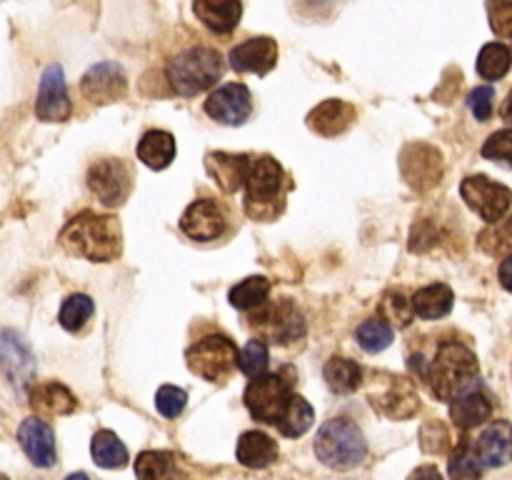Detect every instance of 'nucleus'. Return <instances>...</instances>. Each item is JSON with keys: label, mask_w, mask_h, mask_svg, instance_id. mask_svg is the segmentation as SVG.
I'll return each mask as SVG.
<instances>
[{"label": "nucleus", "mask_w": 512, "mask_h": 480, "mask_svg": "<svg viewBox=\"0 0 512 480\" xmlns=\"http://www.w3.org/2000/svg\"><path fill=\"white\" fill-rule=\"evenodd\" d=\"M60 245L70 255L90 260V263H110L123 253V230L113 215H98L83 210L60 233Z\"/></svg>", "instance_id": "1"}, {"label": "nucleus", "mask_w": 512, "mask_h": 480, "mask_svg": "<svg viewBox=\"0 0 512 480\" xmlns=\"http://www.w3.org/2000/svg\"><path fill=\"white\" fill-rule=\"evenodd\" d=\"M480 378V363L473 350L463 343H443L433 363L428 365V383L440 400L453 403L463 393L475 388Z\"/></svg>", "instance_id": "2"}, {"label": "nucleus", "mask_w": 512, "mask_h": 480, "mask_svg": "<svg viewBox=\"0 0 512 480\" xmlns=\"http://www.w3.org/2000/svg\"><path fill=\"white\" fill-rule=\"evenodd\" d=\"M285 208V170L270 155H258L250 160L245 178V213L253 220L278 218Z\"/></svg>", "instance_id": "3"}, {"label": "nucleus", "mask_w": 512, "mask_h": 480, "mask_svg": "<svg viewBox=\"0 0 512 480\" xmlns=\"http://www.w3.org/2000/svg\"><path fill=\"white\" fill-rule=\"evenodd\" d=\"M315 455L323 465L343 473L363 463L368 455V443H365L363 430L353 420L333 418L320 425L315 435Z\"/></svg>", "instance_id": "4"}, {"label": "nucleus", "mask_w": 512, "mask_h": 480, "mask_svg": "<svg viewBox=\"0 0 512 480\" xmlns=\"http://www.w3.org/2000/svg\"><path fill=\"white\" fill-rule=\"evenodd\" d=\"M223 73V55L213 48H203V45L183 50L168 63L170 85L175 93L185 95V98H193V95L213 88L223 78Z\"/></svg>", "instance_id": "5"}, {"label": "nucleus", "mask_w": 512, "mask_h": 480, "mask_svg": "<svg viewBox=\"0 0 512 480\" xmlns=\"http://www.w3.org/2000/svg\"><path fill=\"white\" fill-rule=\"evenodd\" d=\"M185 360H188V368L200 378L210 383H228L230 375L240 368V350L225 335H208L190 345Z\"/></svg>", "instance_id": "6"}, {"label": "nucleus", "mask_w": 512, "mask_h": 480, "mask_svg": "<svg viewBox=\"0 0 512 480\" xmlns=\"http://www.w3.org/2000/svg\"><path fill=\"white\" fill-rule=\"evenodd\" d=\"M368 400L390 420H408L420 410V395L413 380L395 373H375L368 385Z\"/></svg>", "instance_id": "7"}, {"label": "nucleus", "mask_w": 512, "mask_h": 480, "mask_svg": "<svg viewBox=\"0 0 512 480\" xmlns=\"http://www.w3.org/2000/svg\"><path fill=\"white\" fill-rule=\"evenodd\" d=\"M293 395V380L285 378L283 373H265L250 380L245 388V408L260 423L280 425Z\"/></svg>", "instance_id": "8"}, {"label": "nucleus", "mask_w": 512, "mask_h": 480, "mask_svg": "<svg viewBox=\"0 0 512 480\" xmlns=\"http://www.w3.org/2000/svg\"><path fill=\"white\" fill-rule=\"evenodd\" d=\"M460 195L473 213L485 223H500L512 205V190L508 185L495 183L488 175H470L460 183Z\"/></svg>", "instance_id": "9"}, {"label": "nucleus", "mask_w": 512, "mask_h": 480, "mask_svg": "<svg viewBox=\"0 0 512 480\" xmlns=\"http://www.w3.org/2000/svg\"><path fill=\"white\" fill-rule=\"evenodd\" d=\"M88 188L105 208H118L128 200L130 190H133V175L123 160H98L88 170Z\"/></svg>", "instance_id": "10"}, {"label": "nucleus", "mask_w": 512, "mask_h": 480, "mask_svg": "<svg viewBox=\"0 0 512 480\" xmlns=\"http://www.w3.org/2000/svg\"><path fill=\"white\" fill-rule=\"evenodd\" d=\"M400 170H403L410 188L425 193V190L435 188L443 178V155L433 145L413 143L400 155Z\"/></svg>", "instance_id": "11"}, {"label": "nucleus", "mask_w": 512, "mask_h": 480, "mask_svg": "<svg viewBox=\"0 0 512 480\" xmlns=\"http://www.w3.org/2000/svg\"><path fill=\"white\" fill-rule=\"evenodd\" d=\"M35 115L43 123H63L70 115L68 85L65 73L58 63H50L40 75L38 98H35Z\"/></svg>", "instance_id": "12"}, {"label": "nucleus", "mask_w": 512, "mask_h": 480, "mask_svg": "<svg viewBox=\"0 0 512 480\" xmlns=\"http://www.w3.org/2000/svg\"><path fill=\"white\" fill-rule=\"evenodd\" d=\"M205 113L223 125H243L253 113V95L248 85L225 83L205 100Z\"/></svg>", "instance_id": "13"}, {"label": "nucleus", "mask_w": 512, "mask_h": 480, "mask_svg": "<svg viewBox=\"0 0 512 480\" xmlns=\"http://www.w3.org/2000/svg\"><path fill=\"white\" fill-rule=\"evenodd\" d=\"M180 228L188 238L198 240V243H208V240H218L228 228V213L218 200H195L188 205V210L180 218Z\"/></svg>", "instance_id": "14"}, {"label": "nucleus", "mask_w": 512, "mask_h": 480, "mask_svg": "<svg viewBox=\"0 0 512 480\" xmlns=\"http://www.w3.org/2000/svg\"><path fill=\"white\" fill-rule=\"evenodd\" d=\"M250 325L260 328V333H265L275 343H295V340L305 335L303 315H300V310L290 300L265 308L258 318H253Z\"/></svg>", "instance_id": "15"}, {"label": "nucleus", "mask_w": 512, "mask_h": 480, "mask_svg": "<svg viewBox=\"0 0 512 480\" xmlns=\"http://www.w3.org/2000/svg\"><path fill=\"white\" fill-rule=\"evenodd\" d=\"M83 95L95 105L115 103L123 100L128 93V80H125V70L118 63H98L83 75Z\"/></svg>", "instance_id": "16"}, {"label": "nucleus", "mask_w": 512, "mask_h": 480, "mask_svg": "<svg viewBox=\"0 0 512 480\" xmlns=\"http://www.w3.org/2000/svg\"><path fill=\"white\" fill-rule=\"evenodd\" d=\"M0 350H3V373L8 383L18 390L28 388L35 373V360L23 335L15 333V330H3Z\"/></svg>", "instance_id": "17"}, {"label": "nucleus", "mask_w": 512, "mask_h": 480, "mask_svg": "<svg viewBox=\"0 0 512 480\" xmlns=\"http://www.w3.org/2000/svg\"><path fill=\"white\" fill-rule=\"evenodd\" d=\"M228 60L235 73L265 75L278 63V43L273 38H268V35H263V38H248L230 50Z\"/></svg>", "instance_id": "18"}, {"label": "nucleus", "mask_w": 512, "mask_h": 480, "mask_svg": "<svg viewBox=\"0 0 512 480\" xmlns=\"http://www.w3.org/2000/svg\"><path fill=\"white\" fill-rule=\"evenodd\" d=\"M18 440L23 445L25 455L30 458V463L38 465V468L55 465V458H58V453H55V435L53 428L43 418L35 415V418L23 420L18 428Z\"/></svg>", "instance_id": "19"}, {"label": "nucleus", "mask_w": 512, "mask_h": 480, "mask_svg": "<svg viewBox=\"0 0 512 480\" xmlns=\"http://www.w3.org/2000/svg\"><path fill=\"white\" fill-rule=\"evenodd\" d=\"M473 443V450L483 460L485 468H500L512 463V425L508 420H495Z\"/></svg>", "instance_id": "20"}, {"label": "nucleus", "mask_w": 512, "mask_h": 480, "mask_svg": "<svg viewBox=\"0 0 512 480\" xmlns=\"http://www.w3.org/2000/svg\"><path fill=\"white\" fill-rule=\"evenodd\" d=\"M30 408L35 410V415L43 420L60 418V415H70L78 410V400L75 395L65 388L58 380H45L30 388Z\"/></svg>", "instance_id": "21"}, {"label": "nucleus", "mask_w": 512, "mask_h": 480, "mask_svg": "<svg viewBox=\"0 0 512 480\" xmlns=\"http://www.w3.org/2000/svg\"><path fill=\"white\" fill-rule=\"evenodd\" d=\"M193 13L215 35H228L243 18V0H195Z\"/></svg>", "instance_id": "22"}, {"label": "nucleus", "mask_w": 512, "mask_h": 480, "mask_svg": "<svg viewBox=\"0 0 512 480\" xmlns=\"http://www.w3.org/2000/svg\"><path fill=\"white\" fill-rule=\"evenodd\" d=\"M355 108L345 100L338 98H330L325 103H320L318 108L310 110L308 115V128L313 133L323 135V138H335V135L345 133V130L353 125L355 120Z\"/></svg>", "instance_id": "23"}, {"label": "nucleus", "mask_w": 512, "mask_h": 480, "mask_svg": "<svg viewBox=\"0 0 512 480\" xmlns=\"http://www.w3.org/2000/svg\"><path fill=\"white\" fill-rule=\"evenodd\" d=\"M250 155H235V153H208L205 158V168H208L210 178L215 180L220 190L225 193H235L240 185H245L250 170Z\"/></svg>", "instance_id": "24"}, {"label": "nucleus", "mask_w": 512, "mask_h": 480, "mask_svg": "<svg viewBox=\"0 0 512 480\" xmlns=\"http://www.w3.org/2000/svg\"><path fill=\"white\" fill-rule=\"evenodd\" d=\"M235 455H238V463L245 465V468H268L278 460L280 448L268 433H260V430H248V433L240 435L238 448H235Z\"/></svg>", "instance_id": "25"}, {"label": "nucleus", "mask_w": 512, "mask_h": 480, "mask_svg": "<svg viewBox=\"0 0 512 480\" xmlns=\"http://www.w3.org/2000/svg\"><path fill=\"white\" fill-rule=\"evenodd\" d=\"M450 415H453L455 425L460 430H473L478 425L488 423L490 415H493V403H490L483 390L473 388L450 403Z\"/></svg>", "instance_id": "26"}, {"label": "nucleus", "mask_w": 512, "mask_h": 480, "mask_svg": "<svg viewBox=\"0 0 512 480\" xmlns=\"http://www.w3.org/2000/svg\"><path fill=\"white\" fill-rule=\"evenodd\" d=\"M138 158L150 170H165L175 160V138L165 130H148L138 143Z\"/></svg>", "instance_id": "27"}, {"label": "nucleus", "mask_w": 512, "mask_h": 480, "mask_svg": "<svg viewBox=\"0 0 512 480\" xmlns=\"http://www.w3.org/2000/svg\"><path fill=\"white\" fill-rule=\"evenodd\" d=\"M455 295L453 290L445 283H433L425 285L423 290L413 295V308L415 315H420L423 320H440L453 310Z\"/></svg>", "instance_id": "28"}, {"label": "nucleus", "mask_w": 512, "mask_h": 480, "mask_svg": "<svg viewBox=\"0 0 512 480\" xmlns=\"http://www.w3.org/2000/svg\"><path fill=\"white\" fill-rule=\"evenodd\" d=\"M323 375L328 388L340 395L355 393V390L360 388V383H363V368H360L355 360L343 358V355H333V358L325 363Z\"/></svg>", "instance_id": "29"}, {"label": "nucleus", "mask_w": 512, "mask_h": 480, "mask_svg": "<svg viewBox=\"0 0 512 480\" xmlns=\"http://www.w3.org/2000/svg\"><path fill=\"white\" fill-rule=\"evenodd\" d=\"M138 480H180V470L175 465V455L165 450H145L135 460Z\"/></svg>", "instance_id": "30"}, {"label": "nucleus", "mask_w": 512, "mask_h": 480, "mask_svg": "<svg viewBox=\"0 0 512 480\" xmlns=\"http://www.w3.org/2000/svg\"><path fill=\"white\" fill-rule=\"evenodd\" d=\"M90 453H93V460L100 468L118 470L128 463V448L120 443V438L113 430H100V433H95L93 443H90Z\"/></svg>", "instance_id": "31"}, {"label": "nucleus", "mask_w": 512, "mask_h": 480, "mask_svg": "<svg viewBox=\"0 0 512 480\" xmlns=\"http://www.w3.org/2000/svg\"><path fill=\"white\" fill-rule=\"evenodd\" d=\"M268 295H270V280L263 278V275H253V278H245L240 280L238 285L230 288V305L238 310H255V308H263L268 303Z\"/></svg>", "instance_id": "32"}, {"label": "nucleus", "mask_w": 512, "mask_h": 480, "mask_svg": "<svg viewBox=\"0 0 512 480\" xmlns=\"http://www.w3.org/2000/svg\"><path fill=\"white\" fill-rule=\"evenodd\" d=\"M355 340H358V345L365 350V353H380V350L393 345L395 330L388 320L370 318L358 325V330H355Z\"/></svg>", "instance_id": "33"}, {"label": "nucleus", "mask_w": 512, "mask_h": 480, "mask_svg": "<svg viewBox=\"0 0 512 480\" xmlns=\"http://www.w3.org/2000/svg\"><path fill=\"white\" fill-rule=\"evenodd\" d=\"M313 420H315L313 405H310L303 395H293V400H290L288 410H285L278 428L285 438H300V435L308 433Z\"/></svg>", "instance_id": "34"}, {"label": "nucleus", "mask_w": 512, "mask_h": 480, "mask_svg": "<svg viewBox=\"0 0 512 480\" xmlns=\"http://www.w3.org/2000/svg\"><path fill=\"white\" fill-rule=\"evenodd\" d=\"M512 65V53L508 45L488 43L478 55V75L483 80H500L508 75Z\"/></svg>", "instance_id": "35"}, {"label": "nucleus", "mask_w": 512, "mask_h": 480, "mask_svg": "<svg viewBox=\"0 0 512 480\" xmlns=\"http://www.w3.org/2000/svg\"><path fill=\"white\" fill-rule=\"evenodd\" d=\"M93 313H95L93 300L83 293H75V295H70V298L63 300L58 320H60V325L68 330V333H78V330L83 328L90 318H93Z\"/></svg>", "instance_id": "36"}, {"label": "nucleus", "mask_w": 512, "mask_h": 480, "mask_svg": "<svg viewBox=\"0 0 512 480\" xmlns=\"http://www.w3.org/2000/svg\"><path fill=\"white\" fill-rule=\"evenodd\" d=\"M483 470L485 465L473 450V443H460V448L450 455L448 473L453 480H480Z\"/></svg>", "instance_id": "37"}, {"label": "nucleus", "mask_w": 512, "mask_h": 480, "mask_svg": "<svg viewBox=\"0 0 512 480\" xmlns=\"http://www.w3.org/2000/svg\"><path fill=\"white\" fill-rule=\"evenodd\" d=\"M478 243L488 255H505L508 258L512 255V218L490 225L485 233H480Z\"/></svg>", "instance_id": "38"}, {"label": "nucleus", "mask_w": 512, "mask_h": 480, "mask_svg": "<svg viewBox=\"0 0 512 480\" xmlns=\"http://www.w3.org/2000/svg\"><path fill=\"white\" fill-rule=\"evenodd\" d=\"M268 360V343L263 338H253L245 343L243 353H240V370L248 378H258V375H265V370H268Z\"/></svg>", "instance_id": "39"}, {"label": "nucleus", "mask_w": 512, "mask_h": 480, "mask_svg": "<svg viewBox=\"0 0 512 480\" xmlns=\"http://www.w3.org/2000/svg\"><path fill=\"white\" fill-rule=\"evenodd\" d=\"M380 313H383V320H390V323L398 325V328H408L410 320H413L415 315L413 300H405L403 293L390 290V293L383 298Z\"/></svg>", "instance_id": "40"}, {"label": "nucleus", "mask_w": 512, "mask_h": 480, "mask_svg": "<svg viewBox=\"0 0 512 480\" xmlns=\"http://www.w3.org/2000/svg\"><path fill=\"white\" fill-rule=\"evenodd\" d=\"M420 448L430 455L448 453L450 448V430L443 420H428L420 428Z\"/></svg>", "instance_id": "41"}, {"label": "nucleus", "mask_w": 512, "mask_h": 480, "mask_svg": "<svg viewBox=\"0 0 512 480\" xmlns=\"http://www.w3.org/2000/svg\"><path fill=\"white\" fill-rule=\"evenodd\" d=\"M483 158L493 160V163H503L512 170V130H498L490 135L483 145Z\"/></svg>", "instance_id": "42"}, {"label": "nucleus", "mask_w": 512, "mask_h": 480, "mask_svg": "<svg viewBox=\"0 0 512 480\" xmlns=\"http://www.w3.org/2000/svg\"><path fill=\"white\" fill-rule=\"evenodd\" d=\"M185 403H188V393L175 385H163V388L155 393V408H158L160 415L165 418H178L185 410Z\"/></svg>", "instance_id": "43"}, {"label": "nucleus", "mask_w": 512, "mask_h": 480, "mask_svg": "<svg viewBox=\"0 0 512 480\" xmlns=\"http://www.w3.org/2000/svg\"><path fill=\"white\" fill-rule=\"evenodd\" d=\"M490 28L500 38H512V0H488Z\"/></svg>", "instance_id": "44"}, {"label": "nucleus", "mask_w": 512, "mask_h": 480, "mask_svg": "<svg viewBox=\"0 0 512 480\" xmlns=\"http://www.w3.org/2000/svg\"><path fill=\"white\" fill-rule=\"evenodd\" d=\"M493 100L495 90L490 88V85H478V88L468 95V108L473 110V115L480 123L490 120V115H493Z\"/></svg>", "instance_id": "45"}, {"label": "nucleus", "mask_w": 512, "mask_h": 480, "mask_svg": "<svg viewBox=\"0 0 512 480\" xmlns=\"http://www.w3.org/2000/svg\"><path fill=\"white\" fill-rule=\"evenodd\" d=\"M408 480H443V475H440V470L435 465H420V468H415L408 475Z\"/></svg>", "instance_id": "46"}, {"label": "nucleus", "mask_w": 512, "mask_h": 480, "mask_svg": "<svg viewBox=\"0 0 512 480\" xmlns=\"http://www.w3.org/2000/svg\"><path fill=\"white\" fill-rule=\"evenodd\" d=\"M498 278L500 283H503V288L512 293V255L508 258H503V263H500V270H498Z\"/></svg>", "instance_id": "47"}, {"label": "nucleus", "mask_w": 512, "mask_h": 480, "mask_svg": "<svg viewBox=\"0 0 512 480\" xmlns=\"http://www.w3.org/2000/svg\"><path fill=\"white\" fill-rule=\"evenodd\" d=\"M500 113H503V118L512 120V93L508 95V100H505V105H503V110H500Z\"/></svg>", "instance_id": "48"}, {"label": "nucleus", "mask_w": 512, "mask_h": 480, "mask_svg": "<svg viewBox=\"0 0 512 480\" xmlns=\"http://www.w3.org/2000/svg\"><path fill=\"white\" fill-rule=\"evenodd\" d=\"M65 480H90V478L85 473H70Z\"/></svg>", "instance_id": "49"}, {"label": "nucleus", "mask_w": 512, "mask_h": 480, "mask_svg": "<svg viewBox=\"0 0 512 480\" xmlns=\"http://www.w3.org/2000/svg\"><path fill=\"white\" fill-rule=\"evenodd\" d=\"M3 480H8V478H3Z\"/></svg>", "instance_id": "50"}]
</instances>
